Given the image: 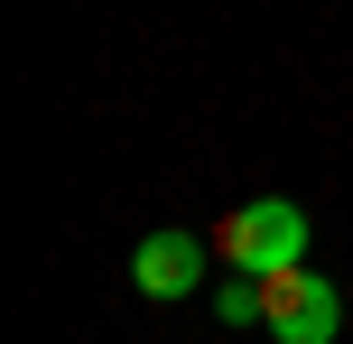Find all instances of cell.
Masks as SVG:
<instances>
[{
  "label": "cell",
  "mask_w": 353,
  "mask_h": 344,
  "mask_svg": "<svg viewBox=\"0 0 353 344\" xmlns=\"http://www.w3.org/2000/svg\"><path fill=\"white\" fill-rule=\"evenodd\" d=\"M214 252L232 261L242 279H270V270H298L307 252V205L288 196H261V205H232L223 223H214Z\"/></svg>",
  "instance_id": "cell-1"
},
{
  "label": "cell",
  "mask_w": 353,
  "mask_h": 344,
  "mask_svg": "<svg viewBox=\"0 0 353 344\" xmlns=\"http://www.w3.org/2000/svg\"><path fill=\"white\" fill-rule=\"evenodd\" d=\"M261 326L279 335V344H335L344 298H335V279H316V270L298 261V270H270V279H261Z\"/></svg>",
  "instance_id": "cell-2"
},
{
  "label": "cell",
  "mask_w": 353,
  "mask_h": 344,
  "mask_svg": "<svg viewBox=\"0 0 353 344\" xmlns=\"http://www.w3.org/2000/svg\"><path fill=\"white\" fill-rule=\"evenodd\" d=\"M130 289L140 298H195L205 289V242L159 223V233H140V252H130Z\"/></svg>",
  "instance_id": "cell-3"
},
{
  "label": "cell",
  "mask_w": 353,
  "mask_h": 344,
  "mask_svg": "<svg viewBox=\"0 0 353 344\" xmlns=\"http://www.w3.org/2000/svg\"><path fill=\"white\" fill-rule=\"evenodd\" d=\"M214 316H223V326H251V316H261V279H232V289H214Z\"/></svg>",
  "instance_id": "cell-4"
}]
</instances>
